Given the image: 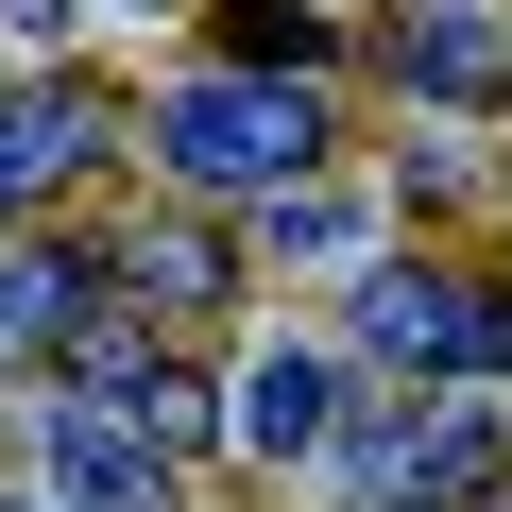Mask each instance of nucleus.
<instances>
[{"label": "nucleus", "instance_id": "nucleus-1", "mask_svg": "<svg viewBox=\"0 0 512 512\" xmlns=\"http://www.w3.org/2000/svg\"><path fill=\"white\" fill-rule=\"evenodd\" d=\"M154 154H171L188 188H291V171L325 154V120H308V86L222 69V86H171V103H154Z\"/></svg>", "mask_w": 512, "mask_h": 512}, {"label": "nucleus", "instance_id": "nucleus-2", "mask_svg": "<svg viewBox=\"0 0 512 512\" xmlns=\"http://www.w3.org/2000/svg\"><path fill=\"white\" fill-rule=\"evenodd\" d=\"M359 342L444 376V359H478V291H461V274H427V256H410V274H359Z\"/></svg>", "mask_w": 512, "mask_h": 512}, {"label": "nucleus", "instance_id": "nucleus-3", "mask_svg": "<svg viewBox=\"0 0 512 512\" xmlns=\"http://www.w3.org/2000/svg\"><path fill=\"white\" fill-rule=\"evenodd\" d=\"M325 427H342V376H325L308 342H256V359H239V444H256V461H308Z\"/></svg>", "mask_w": 512, "mask_h": 512}, {"label": "nucleus", "instance_id": "nucleus-4", "mask_svg": "<svg viewBox=\"0 0 512 512\" xmlns=\"http://www.w3.org/2000/svg\"><path fill=\"white\" fill-rule=\"evenodd\" d=\"M478 461H495V427H478V410H410V427H359V478H376V495H461Z\"/></svg>", "mask_w": 512, "mask_h": 512}, {"label": "nucleus", "instance_id": "nucleus-5", "mask_svg": "<svg viewBox=\"0 0 512 512\" xmlns=\"http://www.w3.org/2000/svg\"><path fill=\"white\" fill-rule=\"evenodd\" d=\"M35 427H52V461H69V512H154V444H137L120 410L69 393V410H35Z\"/></svg>", "mask_w": 512, "mask_h": 512}, {"label": "nucleus", "instance_id": "nucleus-6", "mask_svg": "<svg viewBox=\"0 0 512 512\" xmlns=\"http://www.w3.org/2000/svg\"><path fill=\"white\" fill-rule=\"evenodd\" d=\"M103 154V103H69V86H35V103H0V205H35V188H69Z\"/></svg>", "mask_w": 512, "mask_h": 512}, {"label": "nucleus", "instance_id": "nucleus-7", "mask_svg": "<svg viewBox=\"0 0 512 512\" xmlns=\"http://www.w3.org/2000/svg\"><path fill=\"white\" fill-rule=\"evenodd\" d=\"M103 308V256H52V239H0V342H69Z\"/></svg>", "mask_w": 512, "mask_h": 512}, {"label": "nucleus", "instance_id": "nucleus-8", "mask_svg": "<svg viewBox=\"0 0 512 512\" xmlns=\"http://www.w3.org/2000/svg\"><path fill=\"white\" fill-rule=\"evenodd\" d=\"M393 69H410L427 103H495V69H512V52H495L478 0H444V18H410V35H393Z\"/></svg>", "mask_w": 512, "mask_h": 512}, {"label": "nucleus", "instance_id": "nucleus-9", "mask_svg": "<svg viewBox=\"0 0 512 512\" xmlns=\"http://www.w3.org/2000/svg\"><path fill=\"white\" fill-rule=\"evenodd\" d=\"M103 274H137L154 308H222V239H205V222H154V239H120V256H103Z\"/></svg>", "mask_w": 512, "mask_h": 512}, {"label": "nucleus", "instance_id": "nucleus-10", "mask_svg": "<svg viewBox=\"0 0 512 512\" xmlns=\"http://www.w3.org/2000/svg\"><path fill=\"white\" fill-rule=\"evenodd\" d=\"M222 35H239V69H308V52H325L308 0H222Z\"/></svg>", "mask_w": 512, "mask_h": 512}, {"label": "nucleus", "instance_id": "nucleus-11", "mask_svg": "<svg viewBox=\"0 0 512 512\" xmlns=\"http://www.w3.org/2000/svg\"><path fill=\"white\" fill-rule=\"evenodd\" d=\"M359 239V205H325V188H274V256H342Z\"/></svg>", "mask_w": 512, "mask_h": 512}, {"label": "nucleus", "instance_id": "nucleus-12", "mask_svg": "<svg viewBox=\"0 0 512 512\" xmlns=\"http://www.w3.org/2000/svg\"><path fill=\"white\" fill-rule=\"evenodd\" d=\"M103 18H171V0H103Z\"/></svg>", "mask_w": 512, "mask_h": 512}]
</instances>
